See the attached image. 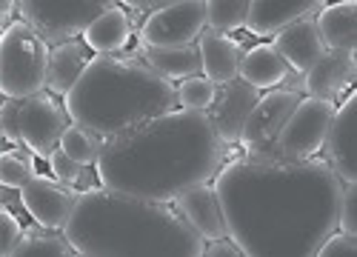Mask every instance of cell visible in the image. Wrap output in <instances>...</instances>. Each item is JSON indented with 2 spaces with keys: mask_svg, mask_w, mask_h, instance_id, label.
I'll return each mask as SVG.
<instances>
[{
  "mask_svg": "<svg viewBox=\"0 0 357 257\" xmlns=\"http://www.w3.org/2000/svg\"><path fill=\"white\" fill-rule=\"evenodd\" d=\"M260 95L263 92H257L255 86L243 83L241 77L220 86L215 106L206 114L212 118V126H215V132H218V137H220V143L226 149H237V143H241L243 129H246V120H249L255 103L260 100Z\"/></svg>",
  "mask_w": 357,
  "mask_h": 257,
  "instance_id": "obj_14",
  "label": "cell"
},
{
  "mask_svg": "<svg viewBox=\"0 0 357 257\" xmlns=\"http://www.w3.org/2000/svg\"><path fill=\"white\" fill-rule=\"evenodd\" d=\"M49 175L54 178V180H61V183H66V186H77V180H80V175H83V169L86 166H80L77 160H72L61 146H57L52 155H49Z\"/></svg>",
  "mask_w": 357,
  "mask_h": 257,
  "instance_id": "obj_30",
  "label": "cell"
},
{
  "mask_svg": "<svg viewBox=\"0 0 357 257\" xmlns=\"http://www.w3.org/2000/svg\"><path fill=\"white\" fill-rule=\"evenodd\" d=\"M354 251H357V237L340 232V228H335V232L320 243L317 257H351Z\"/></svg>",
  "mask_w": 357,
  "mask_h": 257,
  "instance_id": "obj_33",
  "label": "cell"
},
{
  "mask_svg": "<svg viewBox=\"0 0 357 257\" xmlns=\"http://www.w3.org/2000/svg\"><path fill=\"white\" fill-rule=\"evenodd\" d=\"M0 228H3V240H0V254H3V257H12L15 249H17V243H20L23 235H26V226H23V220H20L9 206H3V203H0Z\"/></svg>",
  "mask_w": 357,
  "mask_h": 257,
  "instance_id": "obj_29",
  "label": "cell"
},
{
  "mask_svg": "<svg viewBox=\"0 0 357 257\" xmlns=\"http://www.w3.org/2000/svg\"><path fill=\"white\" fill-rule=\"evenodd\" d=\"M17 106H20V100H15V98H3V103H0V129H3V149H9V146H23L20 129H17Z\"/></svg>",
  "mask_w": 357,
  "mask_h": 257,
  "instance_id": "obj_31",
  "label": "cell"
},
{
  "mask_svg": "<svg viewBox=\"0 0 357 257\" xmlns=\"http://www.w3.org/2000/svg\"><path fill=\"white\" fill-rule=\"evenodd\" d=\"M320 155L346 186L357 183V92L354 89L337 103L335 120L329 126Z\"/></svg>",
  "mask_w": 357,
  "mask_h": 257,
  "instance_id": "obj_12",
  "label": "cell"
},
{
  "mask_svg": "<svg viewBox=\"0 0 357 257\" xmlns=\"http://www.w3.org/2000/svg\"><path fill=\"white\" fill-rule=\"evenodd\" d=\"M109 6L106 0H17V15L54 49L83 38Z\"/></svg>",
  "mask_w": 357,
  "mask_h": 257,
  "instance_id": "obj_6",
  "label": "cell"
},
{
  "mask_svg": "<svg viewBox=\"0 0 357 257\" xmlns=\"http://www.w3.org/2000/svg\"><path fill=\"white\" fill-rule=\"evenodd\" d=\"M172 206L186 217V223L206 243L229 237L226 220H223V212H220V200H218L212 183H203V186H195L189 192H181L172 200Z\"/></svg>",
  "mask_w": 357,
  "mask_h": 257,
  "instance_id": "obj_17",
  "label": "cell"
},
{
  "mask_svg": "<svg viewBox=\"0 0 357 257\" xmlns=\"http://www.w3.org/2000/svg\"><path fill=\"white\" fill-rule=\"evenodd\" d=\"M72 254L77 251L69 243L66 232H54V228H46L32 220V226H26V235L12 257H72Z\"/></svg>",
  "mask_w": 357,
  "mask_h": 257,
  "instance_id": "obj_24",
  "label": "cell"
},
{
  "mask_svg": "<svg viewBox=\"0 0 357 257\" xmlns=\"http://www.w3.org/2000/svg\"><path fill=\"white\" fill-rule=\"evenodd\" d=\"M135 52L137 57L149 66L155 69L160 77L172 80V83H181L189 77L203 75L200 66V52L197 46H181V49H152V46H143L135 40Z\"/></svg>",
  "mask_w": 357,
  "mask_h": 257,
  "instance_id": "obj_23",
  "label": "cell"
},
{
  "mask_svg": "<svg viewBox=\"0 0 357 257\" xmlns=\"http://www.w3.org/2000/svg\"><path fill=\"white\" fill-rule=\"evenodd\" d=\"M61 149L72 160H77L80 166H95L98 157H100V149H103V137L92 134L89 129H83L77 123H69V129L61 137Z\"/></svg>",
  "mask_w": 357,
  "mask_h": 257,
  "instance_id": "obj_27",
  "label": "cell"
},
{
  "mask_svg": "<svg viewBox=\"0 0 357 257\" xmlns=\"http://www.w3.org/2000/svg\"><path fill=\"white\" fill-rule=\"evenodd\" d=\"M195 46L200 52V66H203L206 80H212L215 86H226L241 77V61L246 49L234 35H220V32L206 29Z\"/></svg>",
  "mask_w": 357,
  "mask_h": 257,
  "instance_id": "obj_18",
  "label": "cell"
},
{
  "mask_svg": "<svg viewBox=\"0 0 357 257\" xmlns=\"http://www.w3.org/2000/svg\"><path fill=\"white\" fill-rule=\"evenodd\" d=\"M20 197L29 212V220H35L46 228H54V232H63L75 212L80 192L75 186L54 180L52 175H35L20 189Z\"/></svg>",
  "mask_w": 357,
  "mask_h": 257,
  "instance_id": "obj_11",
  "label": "cell"
},
{
  "mask_svg": "<svg viewBox=\"0 0 357 257\" xmlns=\"http://www.w3.org/2000/svg\"><path fill=\"white\" fill-rule=\"evenodd\" d=\"M206 32V0H174L166 9L149 15L137 29V43L152 49L195 46Z\"/></svg>",
  "mask_w": 357,
  "mask_h": 257,
  "instance_id": "obj_10",
  "label": "cell"
},
{
  "mask_svg": "<svg viewBox=\"0 0 357 257\" xmlns=\"http://www.w3.org/2000/svg\"><path fill=\"white\" fill-rule=\"evenodd\" d=\"M95 52L83 43V38L69 40L63 46L52 49V61H49V75H46V92L66 98L69 89L80 80V75L86 72V66L92 63Z\"/></svg>",
  "mask_w": 357,
  "mask_h": 257,
  "instance_id": "obj_20",
  "label": "cell"
},
{
  "mask_svg": "<svg viewBox=\"0 0 357 257\" xmlns=\"http://www.w3.org/2000/svg\"><path fill=\"white\" fill-rule=\"evenodd\" d=\"M52 46L20 17L0 35V89L3 98L26 100L46 92Z\"/></svg>",
  "mask_w": 357,
  "mask_h": 257,
  "instance_id": "obj_5",
  "label": "cell"
},
{
  "mask_svg": "<svg viewBox=\"0 0 357 257\" xmlns=\"http://www.w3.org/2000/svg\"><path fill=\"white\" fill-rule=\"evenodd\" d=\"M132 38H137V26L132 23V15L121 3H112L109 12H103L86 29L83 43L95 54H121L129 52Z\"/></svg>",
  "mask_w": 357,
  "mask_h": 257,
  "instance_id": "obj_19",
  "label": "cell"
},
{
  "mask_svg": "<svg viewBox=\"0 0 357 257\" xmlns=\"http://www.w3.org/2000/svg\"><path fill=\"white\" fill-rule=\"evenodd\" d=\"M220 86H215L212 80H206L203 75L189 77L177 83V106L181 109H192V111H209L218 100Z\"/></svg>",
  "mask_w": 357,
  "mask_h": 257,
  "instance_id": "obj_28",
  "label": "cell"
},
{
  "mask_svg": "<svg viewBox=\"0 0 357 257\" xmlns=\"http://www.w3.org/2000/svg\"><path fill=\"white\" fill-rule=\"evenodd\" d=\"M203 257H246V254L231 237H220V240H212L209 246H206Z\"/></svg>",
  "mask_w": 357,
  "mask_h": 257,
  "instance_id": "obj_34",
  "label": "cell"
},
{
  "mask_svg": "<svg viewBox=\"0 0 357 257\" xmlns=\"http://www.w3.org/2000/svg\"><path fill=\"white\" fill-rule=\"evenodd\" d=\"M229 237L246 257H314L337 228L343 180L323 155L301 163L234 157L212 180Z\"/></svg>",
  "mask_w": 357,
  "mask_h": 257,
  "instance_id": "obj_1",
  "label": "cell"
},
{
  "mask_svg": "<svg viewBox=\"0 0 357 257\" xmlns=\"http://www.w3.org/2000/svg\"><path fill=\"white\" fill-rule=\"evenodd\" d=\"M15 15H17V0H3V6H0V35L15 23Z\"/></svg>",
  "mask_w": 357,
  "mask_h": 257,
  "instance_id": "obj_35",
  "label": "cell"
},
{
  "mask_svg": "<svg viewBox=\"0 0 357 257\" xmlns=\"http://www.w3.org/2000/svg\"><path fill=\"white\" fill-rule=\"evenodd\" d=\"M63 103L72 123L106 140L177 109V83L149 69L135 49L95 54Z\"/></svg>",
  "mask_w": 357,
  "mask_h": 257,
  "instance_id": "obj_4",
  "label": "cell"
},
{
  "mask_svg": "<svg viewBox=\"0 0 357 257\" xmlns=\"http://www.w3.org/2000/svg\"><path fill=\"white\" fill-rule=\"evenodd\" d=\"M323 6L326 0H252L243 32L252 35L255 40L275 38L291 23L309 15H320Z\"/></svg>",
  "mask_w": 357,
  "mask_h": 257,
  "instance_id": "obj_15",
  "label": "cell"
},
{
  "mask_svg": "<svg viewBox=\"0 0 357 257\" xmlns=\"http://www.w3.org/2000/svg\"><path fill=\"white\" fill-rule=\"evenodd\" d=\"M317 15H309L303 20L291 23L289 29H283L280 35H275L269 43L275 46V52L286 61V66L291 69V75H306L320 57L326 54V46L320 40L317 32Z\"/></svg>",
  "mask_w": 357,
  "mask_h": 257,
  "instance_id": "obj_16",
  "label": "cell"
},
{
  "mask_svg": "<svg viewBox=\"0 0 357 257\" xmlns=\"http://www.w3.org/2000/svg\"><path fill=\"white\" fill-rule=\"evenodd\" d=\"M357 80V52H326L301 77V95L340 103Z\"/></svg>",
  "mask_w": 357,
  "mask_h": 257,
  "instance_id": "obj_13",
  "label": "cell"
},
{
  "mask_svg": "<svg viewBox=\"0 0 357 257\" xmlns=\"http://www.w3.org/2000/svg\"><path fill=\"white\" fill-rule=\"evenodd\" d=\"M229 149L206 111L172 109L137 129L106 137L95 163L100 186L143 200H172L195 186L212 183Z\"/></svg>",
  "mask_w": 357,
  "mask_h": 257,
  "instance_id": "obj_2",
  "label": "cell"
},
{
  "mask_svg": "<svg viewBox=\"0 0 357 257\" xmlns=\"http://www.w3.org/2000/svg\"><path fill=\"white\" fill-rule=\"evenodd\" d=\"M80 257H203L206 240L172 203L123 192H80L66 223Z\"/></svg>",
  "mask_w": 357,
  "mask_h": 257,
  "instance_id": "obj_3",
  "label": "cell"
},
{
  "mask_svg": "<svg viewBox=\"0 0 357 257\" xmlns=\"http://www.w3.org/2000/svg\"><path fill=\"white\" fill-rule=\"evenodd\" d=\"M69 111L63 98H57L52 92H40L20 100L17 106V129L20 140L29 152H35L38 157L49 160V155L61 146V137L69 129Z\"/></svg>",
  "mask_w": 357,
  "mask_h": 257,
  "instance_id": "obj_9",
  "label": "cell"
},
{
  "mask_svg": "<svg viewBox=\"0 0 357 257\" xmlns=\"http://www.w3.org/2000/svg\"><path fill=\"white\" fill-rule=\"evenodd\" d=\"M252 0H206V29L220 35H234L246 29Z\"/></svg>",
  "mask_w": 357,
  "mask_h": 257,
  "instance_id": "obj_25",
  "label": "cell"
},
{
  "mask_svg": "<svg viewBox=\"0 0 357 257\" xmlns=\"http://www.w3.org/2000/svg\"><path fill=\"white\" fill-rule=\"evenodd\" d=\"M35 152H29L26 146H9L0 152V186L23 189L29 180L38 175L35 166Z\"/></svg>",
  "mask_w": 357,
  "mask_h": 257,
  "instance_id": "obj_26",
  "label": "cell"
},
{
  "mask_svg": "<svg viewBox=\"0 0 357 257\" xmlns=\"http://www.w3.org/2000/svg\"><path fill=\"white\" fill-rule=\"evenodd\" d=\"M291 75V69L286 66V61L275 52V46L269 40L255 43L241 61V80L255 86L257 92H272L278 86L286 83V77Z\"/></svg>",
  "mask_w": 357,
  "mask_h": 257,
  "instance_id": "obj_22",
  "label": "cell"
},
{
  "mask_svg": "<svg viewBox=\"0 0 357 257\" xmlns=\"http://www.w3.org/2000/svg\"><path fill=\"white\" fill-rule=\"evenodd\" d=\"M301 98L303 95L283 89V86L260 95V100L255 103L249 120H246L243 137H241V143H237V149L243 152V157L260 160V163H283L280 155H278L275 140H278L280 129L286 126L294 106L301 103Z\"/></svg>",
  "mask_w": 357,
  "mask_h": 257,
  "instance_id": "obj_7",
  "label": "cell"
},
{
  "mask_svg": "<svg viewBox=\"0 0 357 257\" xmlns=\"http://www.w3.org/2000/svg\"><path fill=\"white\" fill-rule=\"evenodd\" d=\"M337 103L332 100H314V98H301V103L294 106L289 114L286 126L280 129L275 146L283 163H301L312 160L323 152L326 134L335 120Z\"/></svg>",
  "mask_w": 357,
  "mask_h": 257,
  "instance_id": "obj_8",
  "label": "cell"
},
{
  "mask_svg": "<svg viewBox=\"0 0 357 257\" xmlns=\"http://www.w3.org/2000/svg\"><path fill=\"white\" fill-rule=\"evenodd\" d=\"M326 52H357V3H326L314 17Z\"/></svg>",
  "mask_w": 357,
  "mask_h": 257,
  "instance_id": "obj_21",
  "label": "cell"
},
{
  "mask_svg": "<svg viewBox=\"0 0 357 257\" xmlns=\"http://www.w3.org/2000/svg\"><path fill=\"white\" fill-rule=\"evenodd\" d=\"M337 228L346 235L357 237V183L343 186V197H340V212H337Z\"/></svg>",
  "mask_w": 357,
  "mask_h": 257,
  "instance_id": "obj_32",
  "label": "cell"
}]
</instances>
